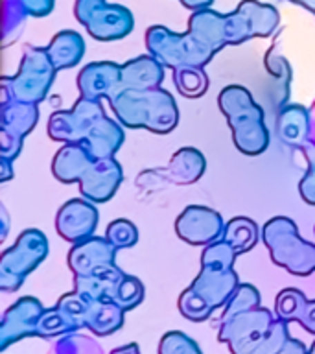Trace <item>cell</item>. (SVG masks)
Returning a JSON list of instances; mask_svg holds the SVG:
<instances>
[{
  "instance_id": "cell-1",
  "label": "cell",
  "mask_w": 315,
  "mask_h": 354,
  "mask_svg": "<svg viewBox=\"0 0 315 354\" xmlns=\"http://www.w3.org/2000/svg\"><path fill=\"white\" fill-rule=\"evenodd\" d=\"M85 26L96 39H120L131 32L133 15L122 6L104 4L94 11Z\"/></svg>"
},
{
  "instance_id": "cell-2",
  "label": "cell",
  "mask_w": 315,
  "mask_h": 354,
  "mask_svg": "<svg viewBox=\"0 0 315 354\" xmlns=\"http://www.w3.org/2000/svg\"><path fill=\"white\" fill-rule=\"evenodd\" d=\"M50 52H54L55 59L57 57H68L70 63H76L77 57L83 52V41L82 37L74 32H63L59 35H55L52 41Z\"/></svg>"
},
{
  "instance_id": "cell-3",
  "label": "cell",
  "mask_w": 315,
  "mask_h": 354,
  "mask_svg": "<svg viewBox=\"0 0 315 354\" xmlns=\"http://www.w3.org/2000/svg\"><path fill=\"white\" fill-rule=\"evenodd\" d=\"M104 4L105 0H76V17L85 24V22L90 19V15H93L94 11Z\"/></svg>"
},
{
  "instance_id": "cell-4",
  "label": "cell",
  "mask_w": 315,
  "mask_h": 354,
  "mask_svg": "<svg viewBox=\"0 0 315 354\" xmlns=\"http://www.w3.org/2000/svg\"><path fill=\"white\" fill-rule=\"evenodd\" d=\"M181 2L192 10H207L212 4V0H181Z\"/></svg>"
},
{
  "instance_id": "cell-5",
  "label": "cell",
  "mask_w": 315,
  "mask_h": 354,
  "mask_svg": "<svg viewBox=\"0 0 315 354\" xmlns=\"http://www.w3.org/2000/svg\"><path fill=\"white\" fill-rule=\"evenodd\" d=\"M292 2L303 4V6H306V8H309L312 11H315V0H292Z\"/></svg>"
}]
</instances>
